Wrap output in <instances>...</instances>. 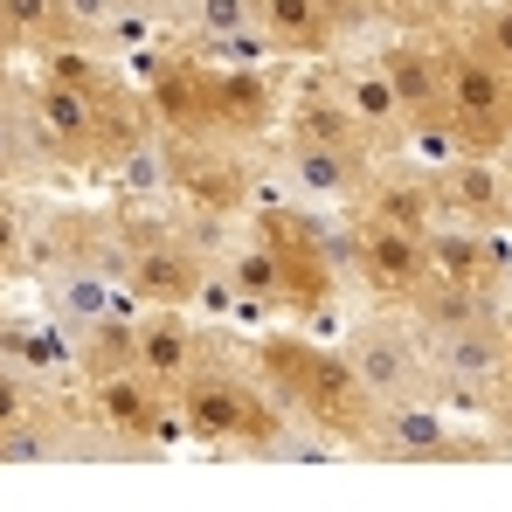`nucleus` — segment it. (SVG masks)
I'll return each instance as SVG.
<instances>
[{"label": "nucleus", "mask_w": 512, "mask_h": 512, "mask_svg": "<svg viewBox=\"0 0 512 512\" xmlns=\"http://www.w3.org/2000/svg\"><path fill=\"white\" fill-rule=\"evenodd\" d=\"M49 180L42 153H35V132H28V104H21V77L0 70V187H35Z\"/></svg>", "instance_id": "nucleus-21"}, {"label": "nucleus", "mask_w": 512, "mask_h": 512, "mask_svg": "<svg viewBox=\"0 0 512 512\" xmlns=\"http://www.w3.org/2000/svg\"><path fill=\"white\" fill-rule=\"evenodd\" d=\"M0 360L21 367L28 381H42L49 395H77L84 367H77V333L56 312H0Z\"/></svg>", "instance_id": "nucleus-15"}, {"label": "nucleus", "mask_w": 512, "mask_h": 512, "mask_svg": "<svg viewBox=\"0 0 512 512\" xmlns=\"http://www.w3.org/2000/svg\"><path fill=\"white\" fill-rule=\"evenodd\" d=\"M277 187L305 208H326V215H346L360 208V194L374 187L381 173V153L367 139H319V132H277Z\"/></svg>", "instance_id": "nucleus-6"}, {"label": "nucleus", "mask_w": 512, "mask_h": 512, "mask_svg": "<svg viewBox=\"0 0 512 512\" xmlns=\"http://www.w3.org/2000/svg\"><path fill=\"white\" fill-rule=\"evenodd\" d=\"M443 28V70H450V125L478 160H512V70L471 49L450 21Z\"/></svg>", "instance_id": "nucleus-8"}, {"label": "nucleus", "mask_w": 512, "mask_h": 512, "mask_svg": "<svg viewBox=\"0 0 512 512\" xmlns=\"http://www.w3.org/2000/svg\"><path fill=\"white\" fill-rule=\"evenodd\" d=\"M326 77H333V90H340V104L353 111V125L374 139V153H381V160H402L416 118H409V104H402L395 77L381 70V56H374V49H367V56H333Z\"/></svg>", "instance_id": "nucleus-14"}, {"label": "nucleus", "mask_w": 512, "mask_h": 512, "mask_svg": "<svg viewBox=\"0 0 512 512\" xmlns=\"http://www.w3.org/2000/svg\"><path fill=\"white\" fill-rule=\"evenodd\" d=\"M243 360H250L256 381L305 429H319L326 443H340L346 457H374L381 395L360 381V367L346 360V346H326L319 333H298V326H263Z\"/></svg>", "instance_id": "nucleus-1"}, {"label": "nucleus", "mask_w": 512, "mask_h": 512, "mask_svg": "<svg viewBox=\"0 0 512 512\" xmlns=\"http://www.w3.org/2000/svg\"><path fill=\"white\" fill-rule=\"evenodd\" d=\"M173 28L194 42H243L256 35V7L250 0H173Z\"/></svg>", "instance_id": "nucleus-23"}, {"label": "nucleus", "mask_w": 512, "mask_h": 512, "mask_svg": "<svg viewBox=\"0 0 512 512\" xmlns=\"http://www.w3.org/2000/svg\"><path fill=\"white\" fill-rule=\"evenodd\" d=\"M256 7V35L270 42L277 63H333L346 56L340 21L326 0H250Z\"/></svg>", "instance_id": "nucleus-19"}, {"label": "nucleus", "mask_w": 512, "mask_h": 512, "mask_svg": "<svg viewBox=\"0 0 512 512\" xmlns=\"http://www.w3.org/2000/svg\"><path fill=\"white\" fill-rule=\"evenodd\" d=\"M222 333L229 326H215V319H201V312H187V305H139V319H132V346H139V367L153 374V381H194L208 360H222Z\"/></svg>", "instance_id": "nucleus-13"}, {"label": "nucleus", "mask_w": 512, "mask_h": 512, "mask_svg": "<svg viewBox=\"0 0 512 512\" xmlns=\"http://www.w3.org/2000/svg\"><path fill=\"white\" fill-rule=\"evenodd\" d=\"M374 56H381V70L395 77V90H402V104H409L416 125H443V118H450V70H443V28H436V21L374 42Z\"/></svg>", "instance_id": "nucleus-17"}, {"label": "nucleus", "mask_w": 512, "mask_h": 512, "mask_svg": "<svg viewBox=\"0 0 512 512\" xmlns=\"http://www.w3.org/2000/svg\"><path fill=\"white\" fill-rule=\"evenodd\" d=\"M56 402H63V395H49L42 381H28L21 367H7V360H0V436H7V429H21V423H35V416H49Z\"/></svg>", "instance_id": "nucleus-27"}, {"label": "nucleus", "mask_w": 512, "mask_h": 512, "mask_svg": "<svg viewBox=\"0 0 512 512\" xmlns=\"http://www.w3.org/2000/svg\"><path fill=\"white\" fill-rule=\"evenodd\" d=\"M21 104H28V132H35L42 167L63 187H104L132 146H146L160 132V118H153V104L139 90L97 104V97H84L77 84H63V77H49L35 63L21 77Z\"/></svg>", "instance_id": "nucleus-2"}, {"label": "nucleus", "mask_w": 512, "mask_h": 512, "mask_svg": "<svg viewBox=\"0 0 512 512\" xmlns=\"http://www.w3.org/2000/svg\"><path fill=\"white\" fill-rule=\"evenodd\" d=\"M7 14H14V28L28 35V63L35 56H49V49H77L84 35L70 28V14H63V0H0ZM90 49V42H84Z\"/></svg>", "instance_id": "nucleus-25"}, {"label": "nucleus", "mask_w": 512, "mask_h": 512, "mask_svg": "<svg viewBox=\"0 0 512 512\" xmlns=\"http://www.w3.org/2000/svg\"><path fill=\"white\" fill-rule=\"evenodd\" d=\"M346 222V277L367 305H409L429 284V236L374 222V215H340Z\"/></svg>", "instance_id": "nucleus-10"}, {"label": "nucleus", "mask_w": 512, "mask_h": 512, "mask_svg": "<svg viewBox=\"0 0 512 512\" xmlns=\"http://www.w3.org/2000/svg\"><path fill=\"white\" fill-rule=\"evenodd\" d=\"M70 270H125V222L118 208H35L28 236V277H70Z\"/></svg>", "instance_id": "nucleus-11"}, {"label": "nucleus", "mask_w": 512, "mask_h": 512, "mask_svg": "<svg viewBox=\"0 0 512 512\" xmlns=\"http://www.w3.org/2000/svg\"><path fill=\"white\" fill-rule=\"evenodd\" d=\"M436 180V215L443 222H471V229H499L512 236V160H450V167H429Z\"/></svg>", "instance_id": "nucleus-18"}, {"label": "nucleus", "mask_w": 512, "mask_h": 512, "mask_svg": "<svg viewBox=\"0 0 512 512\" xmlns=\"http://www.w3.org/2000/svg\"><path fill=\"white\" fill-rule=\"evenodd\" d=\"M429 277L478 291V298H512V236L471 229V222H436L429 229Z\"/></svg>", "instance_id": "nucleus-16"}, {"label": "nucleus", "mask_w": 512, "mask_h": 512, "mask_svg": "<svg viewBox=\"0 0 512 512\" xmlns=\"http://www.w3.org/2000/svg\"><path fill=\"white\" fill-rule=\"evenodd\" d=\"M14 63H28V35H21L14 14L0 7V70H14Z\"/></svg>", "instance_id": "nucleus-28"}, {"label": "nucleus", "mask_w": 512, "mask_h": 512, "mask_svg": "<svg viewBox=\"0 0 512 512\" xmlns=\"http://www.w3.org/2000/svg\"><path fill=\"white\" fill-rule=\"evenodd\" d=\"M346 360L360 367V381L381 395V402H402V395H423L429 381V346L416 333V319L409 312H395V305H374V312H360L353 326H346Z\"/></svg>", "instance_id": "nucleus-12"}, {"label": "nucleus", "mask_w": 512, "mask_h": 512, "mask_svg": "<svg viewBox=\"0 0 512 512\" xmlns=\"http://www.w3.org/2000/svg\"><path fill=\"white\" fill-rule=\"evenodd\" d=\"M443 21H450L471 49H485L492 63L512 70V0H450Z\"/></svg>", "instance_id": "nucleus-22"}, {"label": "nucleus", "mask_w": 512, "mask_h": 512, "mask_svg": "<svg viewBox=\"0 0 512 512\" xmlns=\"http://www.w3.org/2000/svg\"><path fill=\"white\" fill-rule=\"evenodd\" d=\"M167 173H173V215L222 250V236L243 222L263 194V146L215 139V132H167Z\"/></svg>", "instance_id": "nucleus-4"}, {"label": "nucleus", "mask_w": 512, "mask_h": 512, "mask_svg": "<svg viewBox=\"0 0 512 512\" xmlns=\"http://www.w3.org/2000/svg\"><path fill=\"white\" fill-rule=\"evenodd\" d=\"M132 319H139V312H132ZM132 319H104V326H84V333H77V367H84V381H104V374L139 367Z\"/></svg>", "instance_id": "nucleus-24"}, {"label": "nucleus", "mask_w": 512, "mask_h": 512, "mask_svg": "<svg viewBox=\"0 0 512 512\" xmlns=\"http://www.w3.org/2000/svg\"><path fill=\"white\" fill-rule=\"evenodd\" d=\"M28 236H35V208L21 187H0V291H14L28 277Z\"/></svg>", "instance_id": "nucleus-26"}, {"label": "nucleus", "mask_w": 512, "mask_h": 512, "mask_svg": "<svg viewBox=\"0 0 512 512\" xmlns=\"http://www.w3.org/2000/svg\"><path fill=\"white\" fill-rule=\"evenodd\" d=\"M173 402H180V429H187V443H201V450H229V457H270V464H291L298 416L256 381L250 360H208L194 381L173 388Z\"/></svg>", "instance_id": "nucleus-3"}, {"label": "nucleus", "mask_w": 512, "mask_h": 512, "mask_svg": "<svg viewBox=\"0 0 512 512\" xmlns=\"http://www.w3.org/2000/svg\"><path fill=\"white\" fill-rule=\"evenodd\" d=\"M77 402H84L90 429L111 436L125 457H153V450H167V443L187 436V429H180V402H173V388H167V381H153L146 367H125V374L84 381Z\"/></svg>", "instance_id": "nucleus-9"}, {"label": "nucleus", "mask_w": 512, "mask_h": 512, "mask_svg": "<svg viewBox=\"0 0 512 512\" xmlns=\"http://www.w3.org/2000/svg\"><path fill=\"white\" fill-rule=\"evenodd\" d=\"M512 443L499 429L457 423L450 409H436L429 395H402L381 402V429H374V457L381 464H499Z\"/></svg>", "instance_id": "nucleus-7"}, {"label": "nucleus", "mask_w": 512, "mask_h": 512, "mask_svg": "<svg viewBox=\"0 0 512 512\" xmlns=\"http://www.w3.org/2000/svg\"><path fill=\"white\" fill-rule=\"evenodd\" d=\"M35 291H42V312H56L70 333L104 326V319H132V312H139L125 270H70V277H42Z\"/></svg>", "instance_id": "nucleus-20"}, {"label": "nucleus", "mask_w": 512, "mask_h": 512, "mask_svg": "<svg viewBox=\"0 0 512 512\" xmlns=\"http://www.w3.org/2000/svg\"><path fill=\"white\" fill-rule=\"evenodd\" d=\"M125 222V284L139 305H201V284L215 270V250L173 215V208H118Z\"/></svg>", "instance_id": "nucleus-5"}]
</instances>
